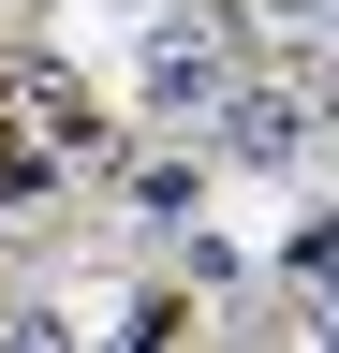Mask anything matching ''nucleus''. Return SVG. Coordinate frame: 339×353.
Instances as JSON below:
<instances>
[{
  "instance_id": "f257e3e1",
  "label": "nucleus",
  "mask_w": 339,
  "mask_h": 353,
  "mask_svg": "<svg viewBox=\"0 0 339 353\" xmlns=\"http://www.w3.org/2000/svg\"><path fill=\"white\" fill-rule=\"evenodd\" d=\"M236 74H251V30H236V0L148 15V44H133V103H148L162 132H206V118L236 103Z\"/></svg>"
},
{
  "instance_id": "f03ea898",
  "label": "nucleus",
  "mask_w": 339,
  "mask_h": 353,
  "mask_svg": "<svg viewBox=\"0 0 339 353\" xmlns=\"http://www.w3.org/2000/svg\"><path fill=\"white\" fill-rule=\"evenodd\" d=\"M30 132H45V148H74V162H104V148H118V132H104V103H89L74 74H30Z\"/></svg>"
},
{
  "instance_id": "7ed1b4c3",
  "label": "nucleus",
  "mask_w": 339,
  "mask_h": 353,
  "mask_svg": "<svg viewBox=\"0 0 339 353\" xmlns=\"http://www.w3.org/2000/svg\"><path fill=\"white\" fill-rule=\"evenodd\" d=\"M133 221H148V236L206 221V148H192V162H133Z\"/></svg>"
},
{
  "instance_id": "20e7f679",
  "label": "nucleus",
  "mask_w": 339,
  "mask_h": 353,
  "mask_svg": "<svg viewBox=\"0 0 339 353\" xmlns=\"http://www.w3.org/2000/svg\"><path fill=\"white\" fill-rule=\"evenodd\" d=\"M251 44H325V0H236Z\"/></svg>"
},
{
  "instance_id": "39448f33",
  "label": "nucleus",
  "mask_w": 339,
  "mask_h": 353,
  "mask_svg": "<svg viewBox=\"0 0 339 353\" xmlns=\"http://www.w3.org/2000/svg\"><path fill=\"white\" fill-rule=\"evenodd\" d=\"M325 265H339V206H325V221H295V280H325Z\"/></svg>"
},
{
  "instance_id": "423d86ee",
  "label": "nucleus",
  "mask_w": 339,
  "mask_h": 353,
  "mask_svg": "<svg viewBox=\"0 0 339 353\" xmlns=\"http://www.w3.org/2000/svg\"><path fill=\"white\" fill-rule=\"evenodd\" d=\"M310 339H339V265H325V280H310Z\"/></svg>"
},
{
  "instance_id": "0eeeda50",
  "label": "nucleus",
  "mask_w": 339,
  "mask_h": 353,
  "mask_svg": "<svg viewBox=\"0 0 339 353\" xmlns=\"http://www.w3.org/2000/svg\"><path fill=\"white\" fill-rule=\"evenodd\" d=\"M325 59H339V0H325Z\"/></svg>"
}]
</instances>
